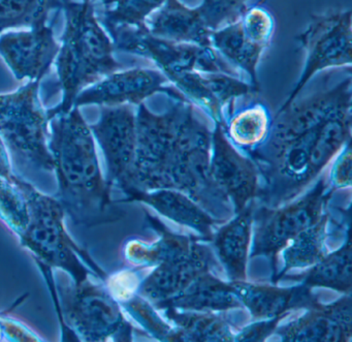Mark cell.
<instances>
[{"label": "cell", "instance_id": "cell-1", "mask_svg": "<svg viewBox=\"0 0 352 342\" xmlns=\"http://www.w3.org/2000/svg\"><path fill=\"white\" fill-rule=\"evenodd\" d=\"M137 110V144L123 193L176 189L199 201L217 193L211 176L212 133L195 117L188 100L164 114H154L144 104Z\"/></svg>", "mask_w": 352, "mask_h": 342}, {"label": "cell", "instance_id": "cell-2", "mask_svg": "<svg viewBox=\"0 0 352 342\" xmlns=\"http://www.w3.org/2000/svg\"><path fill=\"white\" fill-rule=\"evenodd\" d=\"M49 149L58 184L55 197L65 215L85 228L118 220L121 215L102 174L96 139L79 107L50 119Z\"/></svg>", "mask_w": 352, "mask_h": 342}, {"label": "cell", "instance_id": "cell-3", "mask_svg": "<svg viewBox=\"0 0 352 342\" xmlns=\"http://www.w3.org/2000/svg\"><path fill=\"white\" fill-rule=\"evenodd\" d=\"M63 14L65 30L54 61L63 98L58 106L47 110L49 120L69 112L82 90L122 70L115 59L112 39L96 16V6L71 0Z\"/></svg>", "mask_w": 352, "mask_h": 342}, {"label": "cell", "instance_id": "cell-4", "mask_svg": "<svg viewBox=\"0 0 352 342\" xmlns=\"http://www.w3.org/2000/svg\"><path fill=\"white\" fill-rule=\"evenodd\" d=\"M21 185L30 204V220L18 238L44 274L55 306L59 304V299L52 274L54 269L69 274L73 284H80L92 276L106 281L108 274L67 233V215L58 199L38 191L23 176Z\"/></svg>", "mask_w": 352, "mask_h": 342}, {"label": "cell", "instance_id": "cell-5", "mask_svg": "<svg viewBox=\"0 0 352 342\" xmlns=\"http://www.w3.org/2000/svg\"><path fill=\"white\" fill-rule=\"evenodd\" d=\"M41 82L28 83L9 94H0V137L12 166L20 171H54L49 149L48 109L40 98Z\"/></svg>", "mask_w": 352, "mask_h": 342}, {"label": "cell", "instance_id": "cell-6", "mask_svg": "<svg viewBox=\"0 0 352 342\" xmlns=\"http://www.w3.org/2000/svg\"><path fill=\"white\" fill-rule=\"evenodd\" d=\"M63 339L100 342L131 340V327L106 284L89 277L57 288Z\"/></svg>", "mask_w": 352, "mask_h": 342}, {"label": "cell", "instance_id": "cell-7", "mask_svg": "<svg viewBox=\"0 0 352 342\" xmlns=\"http://www.w3.org/2000/svg\"><path fill=\"white\" fill-rule=\"evenodd\" d=\"M112 39L115 51L151 61L174 85L193 72L224 73L241 77V73L212 47L175 43L155 38L146 25H118L104 28Z\"/></svg>", "mask_w": 352, "mask_h": 342}, {"label": "cell", "instance_id": "cell-8", "mask_svg": "<svg viewBox=\"0 0 352 342\" xmlns=\"http://www.w3.org/2000/svg\"><path fill=\"white\" fill-rule=\"evenodd\" d=\"M351 10H329L311 17L306 30L296 36L305 53V65L296 86L281 109L296 100L319 72L348 67L352 63ZM280 109V110H281Z\"/></svg>", "mask_w": 352, "mask_h": 342}, {"label": "cell", "instance_id": "cell-9", "mask_svg": "<svg viewBox=\"0 0 352 342\" xmlns=\"http://www.w3.org/2000/svg\"><path fill=\"white\" fill-rule=\"evenodd\" d=\"M160 92L168 94L175 100H187L160 70L151 67L119 70L82 90L76 98L74 106L79 108L92 105L139 106L144 100Z\"/></svg>", "mask_w": 352, "mask_h": 342}, {"label": "cell", "instance_id": "cell-10", "mask_svg": "<svg viewBox=\"0 0 352 342\" xmlns=\"http://www.w3.org/2000/svg\"><path fill=\"white\" fill-rule=\"evenodd\" d=\"M58 15L48 23L0 34V57L18 81H42L59 52L54 28Z\"/></svg>", "mask_w": 352, "mask_h": 342}, {"label": "cell", "instance_id": "cell-11", "mask_svg": "<svg viewBox=\"0 0 352 342\" xmlns=\"http://www.w3.org/2000/svg\"><path fill=\"white\" fill-rule=\"evenodd\" d=\"M90 129L104 156L107 182L120 189L135 160L137 112L131 105L100 107V118Z\"/></svg>", "mask_w": 352, "mask_h": 342}, {"label": "cell", "instance_id": "cell-12", "mask_svg": "<svg viewBox=\"0 0 352 342\" xmlns=\"http://www.w3.org/2000/svg\"><path fill=\"white\" fill-rule=\"evenodd\" d=\"M327 189V183L320 180L312 191L296 203L279 211L261 212L252 255H270L276 259L277 253L289 240L318 222Z\"/></svg>", "mask_w": 352, "mask_h": 342}, {"label": "cell", "instance_id": "cell-13", "mask_svg": "<svg viewBox=\"0 0 352 342\" xmlns=\"http://www.w3.org/2000/svg\"><path fill=\"white\" fill-rule=\"evenodd\" d=\"M211 176L216 186L234 200L238 211L247 207L258 189V170L241 156L224 135L222 123L212 133Z\"/></svg>", "mask_w": 352, "mask_h": 342}, {"label": "cell", "instance_id": "cell-14", "mask_svg": "<svg viewBox=\"0 0 352 342\" xmlns=\"http://www.w3.org/2000/svg\"><path fill=\"white\" fill-rule=\"evenodd\" d=\"M148 32L162 40L211 47L212 30L199 9L187 7L181 0H166L145 22Z\"/></svg>", "mask_w": 352, "mask_h": 342}, {"label": "cell", "instance_id": "cell-15", "mask_svg": "<svg viewBox=\"0 0 352 342\" xmlns=\"http://www.w3.org/2000/svg\"><path fill=\"white\" fill-rule=\"evenodd\" d=\"M207 270V250L205 247L199 246L188 257L164 261L160 269L141 282L140 294L151 300H168L173 295L188 288L190 282L205 274Z\"/></svg>", "mask_w": 352, "mask_h": 342}, {"label": "cell", "instance_id": "cell-16", "mask_svg": "<svg viewBox=\"0 0 352 342\" xmlns=\"http://www.w3.org/2000/svg\"><path fill=\"white\" fill-rule=\"evenodd\" d=\"M318 312L310 313L288 325L284 331L285 340L292 341H336L349 339L350 299L342 300Z\"/></svg>", "mask_w": 352, "mask_h": 342}, {"label": "cell", "instance_id": "cell-17", "mask_svg": "<svg viewBox=\"0 0 352 342\" xmlns=\"http://www.w3.org/2000/svg\"><path fill=\"white\" fill-rule=\"evenodd\" d=\"M210 41L212 48L241 74H246L251 85L261 92L257 67L267 49L249 40L243 32L240 20L236 18L234 21L212 30Z\"/></svg>", "mask_w": 352, "mask_h": 342}, {"label": "cell", "instance_id": "cell-18", "mask_svg": "<svg viewBox=\"0 0 352 342\" xmlns=\"http://www.w3.org/2000/svg\"><path fill=\"white\" fill-rule=\"evenodd\" d=\"M232 288L236 296L250 309L252 315L261 319L279 317L294 307L317 306L307 288L282 290L242 281H234Z\"/></svg>", "mask_w": 352, "mask_h": 342}, {"label": "cell", "instance_id": "cell-19", "mask_svg": "<svg viewBox=\"0 0 352 342\" xmlns=\"http://www.w3.org/2000/svg\"><path fill=\"white\" fill-rule=\"evenodd\" d=\"M125 195L126 201L143 202L178 224L190 226L206 236L211 234L212 218L181 191L176 189L131 191Z\"/></svg>", "mask_w": 352, "mask_h": 342}, {"label": "cell", "instance_id": "cell-20", "mask_svg": "<svg viewBox=\"0 0 352 342\" xmlns=\"http://www.w3.org/2000/svg\"><path fill=\"white\" fill-rule=\"evenodd\" d=\"M228 226L222 228L215 238V245L222 263L234 281H243L246 276V259L252 226V204Z\"/></svg>", "mask_w": 352, "mask_h": 342}, {"label": "cell", "instance_id": "cell-21", "mask_svg": "<svg viewBox=\"0 0 352 342\" xmlns=\"http://www.w3.org/2000/svg\"><path fill=\"white\" fill-rule=\"evenodd\" d=\"M232 286L223 284L208 274L199 276L191 288H185L182 295L173 297L172 300L164 301L160 305L164 307H179V308L195 309H222L238 307L239 303L234 299Z\"/></svg>", "mask_w": 352, "mask_h": 342}, {"label": "cell", "instance_id": "cell-22", "mask_svg": "<svg viewBox=\"0 0 352 342\" xmlns=\"http://www.w3.org/2000/svg\"><path fill=\"white\" fill-rule=\"evenodd\" d=\"M71 0H0V34L51 21Z\"/></svg>", "mask_w": 352, "mask_h": 342}, {"label": "cell", "instance_id": "cell-23", "mask_svg": "<svg viewBox=\"0 0 352 342\" xmlns=\"http://www.w3.org/2000/svg\"><path fill=\"white\" fill-rule=\"evenodd\" d=\"M0 220L19 237L30 220V204L21 185V175L0 177Z\"/></svg>", "mask_w": 352, "mask_h": 342}, {"label": "cell", "instance_id": "cell-24", "mask_svg": "<svg viewBox=\"0 0 352 342\" xmlns=\"http://www.w3.org/2000/svg\"><path fill=\"white\" fill-rule=\"evenodd\" d=\"M270 129L269 113L263 105L255 104L234 115L228 125V136L236 145L252 149L267 137Z\"/></svg>", "mask_w": 352, "mask_h": 342}, {"label": "cell", "instance_id": "cell-25", "mask_svg": "<svg viewBox=\"0 0 352 342\" xmlns=\"http://www.w3.org/2000/svg\"><path fill=\"white\" fill-rule=\"evenodd\" d=\"M305 277L306 286H325L333 290H350L351 288V261L350 244L329 255L313 268Z\"/></svg>", "mask_w": 352, "mask_h": 342}, {"label": "cell", "instance_id": "cell-26", "mask_svg": "<svg viewBox=\"0 0 352 342\" xmlns=\"http://www.w3.org/2000/svg\"><path fill=\"white\" fill-rule=\"evenodd\" d=\"M166 0H113L104 9L96 10V16L104 28L111 26L145 25L146 20L162 7Z\"/></svg>", "mask_w": 352, "mask_h": 342}, {"label": "cell", "instance_id": "cell-27", "mask_svg": "<svg viewBox=\"0 0 352 342\" xmlns=\"http://www.w3.org/2000/svg\"><path fill=\"white\" fill-rule=\"evenodd\" d=\"M327 216L318 222L300 232L294 238L292 244L284 253L285 269L306 267L323 259V236H324Z\"/></svg>", "mask_w": 352, "mask_h": 342}, {"label": "cell", "instance_id": "cell-28", "mask_svg": "<svg viewBox=\"0 0 352 342\" xmlns=\"http://www.w3.org/2000/svg\"><path fill=\"white\" fill-rule=\"evenodd\" d=\"M238 19L249 40L263 48H269L275 32V18L261 5V1L247 6Z\"/></svg>", "mask_w": 352, "mask_h": 342}, {"label": "cell", "instance_id": "cell-29", "mask_svg": "<svg viewBox=\"0 0 352 342\" xmlns=\"http://www.w3.org/2000/svg\"><path fill=\"white\" fill-rule=\"evenodd\" d=\"M170 319H174L186 335L182 338H192V340H230V330L215 317L208 315H183L173 313L170 310Z\"/></svg>", "mask_w": 352, "mask_h": 342}, {"label": "cell", "instance_id": "cell-30", "mask_svg": "<svg viewBox=\"0 0 352 342\" xmlns=\"http://www.w3.org/2000/svg\"><path fill=\"white\" fill-rule=\"evenodd\" d=\"M250 0H203L199 13L212 30L236 20Z\"/></svg>", "mask_w": 352, "mask_h": 342}, {"label": "cell", "instance_id": "cell-31", "mask_svg": "<svg viewBox=\"0 0 352 342\" xmlns=\"http://www.w3.org/2000/svg\"><path fill=\"white\" fill-rule=\"evenodd\" d=\"M104 284L113 298L120 304L135 296L141 286L139 274L133 270H122L108 275Z\"/></svg>", "mask_w": 352, "mask_h": 342}, {"label": "cell", "instance_id": "cell-32", "mask_svg": "<svg viewBox=\"0 0 352 342\" xmlns=\"http://www.w3.org/2000/svg\"><path fill=\"white\" fill-rule=\"evenodd\" d=\"M121 305L127 312L131 313L137 321H141V323H144L147 329L157 335L162 334L164 336L170 330V328L164 321H160L153 309L141 297L133 296L129 300L121 303Z\"/></svg>", "mask_w": 352, "mask_h": 342}, {"label": "cell", "instance_id": "cell-33", "mask_svg": "<svg viewBox=\"0 0 352 342\" xmlns=\"http://www.w3.org/2000/svg\"><path fill=\"white\" fill-rule=\"evenodd\" d=\"M331 189H345L351 184V150L350 142L343 148L335 164L331 167L329 174Z\"/></svg>", "mask_w": 352, "mask_h": 342}, {"label": "cell", "instance_id": "cell-34", "mask_svg": "<svg viewBox=\"0 0 352 342\" xmlns=\"http://www.w3.org/2000/svg\"><path fill=\"white\" fill-rule=\"evenodd\" d=\"M278 319L267 323H258V325H252L250 329L240 336V340H261L265 338L267 334L273 331L274 328L277 325Z\"/></svg>", "mask_w": 352, "mask_h": 342}, {"label": "cell", "instance_id": "cell-35", "mask_svg": "<svg viewBox=\"0 0 352 342\" xmlns=\"http://www.w3.org/2000/svg\"><path fill=\"white\" fill-rule=\"evenodd\" d=\"M14 174L9 151L0 137V177H10Z\"/></svg>", "mask_w": 352, "mask_h": 342}, {"label": "cell", "instance_id": "cell-36", "mask_svg": "<svg viewBox=\"0 0 352 342\" xmlns=\"http://www.w3.org/2000/svg\"><path fill=\"white\" fill-rule=\"evenodd\" d=\"M84 3H92L96 6V9H104L112 3L113 0H81Z\"/></svg>", "mask_w": 352, "mask_h": 342}]
</instances>
